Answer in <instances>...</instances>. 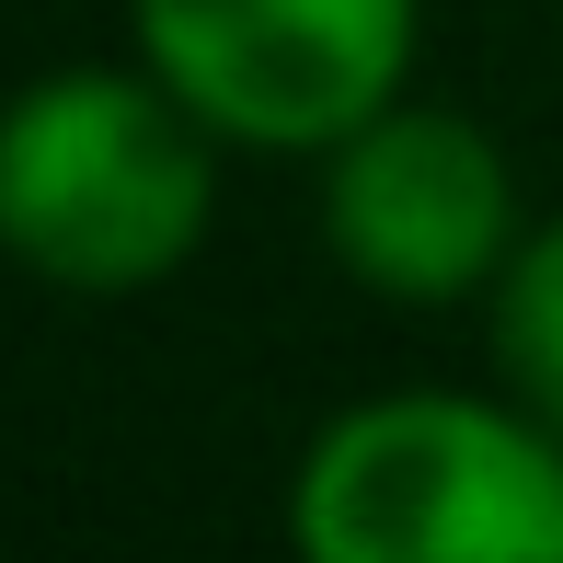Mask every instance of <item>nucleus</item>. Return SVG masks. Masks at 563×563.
Wrapping results in <instances>:
<instances>
[{
  "instance_id": "obj_1",
  "label": "nucleus",
  "mask_w": 563,
  "mask_h": 563,
  "mask_svg": "<svg viewBox=\"0 0 563 563\" xmlns=\"http://www.w3.org/2000/svg\"><path fill=\"white\" fill-rule=\"evenodd\" d=\"M219 126L126 46L0 104V253L58 299H139L196 265L219 219Z\"/></svg>"
},
{
  "instance_id": "obj_2",
  "label": "nucleus",
  "mask_w": 563,
  "mask_h": 563,
  "mask_svg": "<svg viewBox=\"0 0 563 563\" xmlns=\"http://www.w3.org/2000/svg\"><path fill=\"white\" fill-rule=\"evenodd\" d=\"M311 563H563V426L518 391H368L288 472Z\"/></svg>"
},
{
  "instance_id": "obj_4",
  "label": "nucleus",
  "mask_w": 563,
  "mask_h": 563,
  "mask_svg": "<svg viewBox=\"0 0 563 563\" xmlns=\"http://www.w3.org/2000/svg\"><path fill=\"white\" fill-rule=\"evenodd\" d=\"M311 230L322 253L391 311H460L506 276V253L529 242L518 162L483 115L460 104H379L356 139L311 162Z\"/></svg>"
},
{
  "instance_id": "obj_5",
  "label": "nucleus",
  "mask_w": 563,
  "mask_h": 563,
  "mask_svg": "<svg viewBox=\"0 0 563 563\" xmlns=\"http://www.w3.org/2000/svg\"><path fill=\"white\" fill-rule=\"evenodd\" d=\"M483 345H495L506 391L541 426H563V208L529 219V242L506 253V276L483 288Z\"/></svg>"
},
{
  "instance_id": "obj_3",
  "label": "nucleus",
  "mask_w": 563,
  "mask_h": 563,
  "mask_svg": "<svg viewBox=\"0 0 563 563\" xmlns=\"http://www.w3.org/2000/svg\"><path fill=\"white\" fill-rule=\"evenodd\" d=\"M126 46L230 150L322 162L415 92L426 0H126Z\"/></svg>"
}]
</instances>
